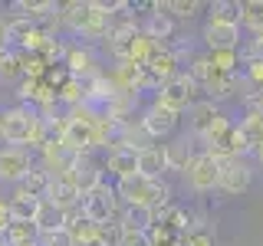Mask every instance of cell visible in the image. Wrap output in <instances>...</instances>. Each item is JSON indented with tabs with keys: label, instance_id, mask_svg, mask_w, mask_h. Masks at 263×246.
I'll return each mask as SVG.
<instances>
[{
	"label": "cell",
	"instance_id": "cell-2",
	"mask_svg": "<svg viewBox=\"0 0 263 246\" xmlns=\"http://www.w3.org/2000/svg\"><path fill=\"white\" fill-rule=\"evenodd\" d=\"M40 115L33 105H10V109L0 112V128H4V145H16V148H30L33 135H36Z\"/></svg>",
	"mask_w": 263,
	"mask_h": 246
},
{
	"label": "cell",
	"instance_id": "cell-38",
	"mask_svg": "<svg viewBox=\"0 0 263 246\" xmlns=\"http://www.w3.org/2000/svg\"><path fill=\"white\" fill-rule=\"evenodd\" d=\"M253 158H257V164H260V168H263V145L257 148V151H253Z\"/></svg>",
	"mask_w": 263,
	"mask_h": 246
},
{
	"label": "cell",
	"instance_id": "cell-13",
	"mask_svg": "<svg viewBox=\"0 0 263 246\" xmlns=\"http://www.w3.org/2000/svg\"><path fill=\"white\" fill-rule=\"evenodd\" d=\"M164 171H171L164 145H148V148H142V151H138V174H142V177L161 180Z\"/></svg>",
	"mask_w": 263,
	"mask_h": 246
},
{
	"label": "cell",
	"instance_id": "cell-12",
	"mask_svg": "<svg viewBox=\"0 0 263 246\" xmlns=\"http://www.w3.org/2000/svg\"><path fill=\"white\" fill-rule=\"evenodd\" d=\"M105 171H109V174H115V180L138 174V148L112 145L109 154H105Z\"/></svg>",
	"mask_w": 263,
	"mask_h": 246
},
{
	"label": "cell",
	"instance_id": "cell-16",
	"mask_svg": "<svg viewBox=\"0 0 263 246\" xmlns=\"http://www.w3.org/2000/svg\"><path fill=\"white\" fill-rule=\"evenodd\" d=\"M220 115H224V112L217 109V102H211V98H201V102L191 109V131H194L197 138H204L214 125H217Z\"/></svg>",
	"mask_w": 263,
	"mask_h": 246
},
{
	"label": "cell",
	"instance_id": "cell-20",
	"mask_svg": "<svg viewBox=\"0 0 263 246\" xmlns=\"http://www.w3.org/2000/svg\"><path fill=\"white\" fill-rule=\"evenodd\" d=\"M7 200H10V217H13V220H23V223H36L43 200H36V197H27V194H10Z\"/></svg>",
	"mask_w": 263,
	"mask_h": 246
},
{
	"label": "cell",
	"instance_id": "cell-23",
	"mask_svg": "<svg viewBox=\"0 0 263 246\" xmlns=\"http://www.w3.org/2000/svg\"><path fill=\"white\" fill-rule=\"evenodd\" d=\"M240 27L250 30V36L263 33V0H243L240 4Z\"/></svg>",
	"mask_w": 263,
	"mask_h": 246
},
{
	"label": "cell",
	"instance_id": "cell-17",
	"mask_svg": "<svg viewBox=\"0 0 263 246\" xmlns=\"http://www.w3.org/2000/svg\"><path fill=\"white\" fill-rule=\"evenodd\" d=\"M46 200L53 203V207H60V210H69V207H79L82 203V194L76 191V184H72L69 177H56Z\"/></svg>",
	"mask_w": 263,
	"mask_h": 246
},
{
	"label": "cell",
	"instance_id": "cell-1",
	"mask_svg": "<svg viewBox=\"0 0 263 246\" xmlns=\"http://www.w3.org/2000/svg\"><path fill=\"white\" fill-rule=\"evenodd\" d=\"M115 191H119V200L125 207H148V210H158L164 203H171V187L161 180L142 177V174H132L115 180Z\"/></svg>",
	"mask_w": 263,
	"mask_h": 246
},
{
	"label": "cell",
	"instance_id": "cell-4",
	"mask_svg": "<svg viewBox=\"0 0 263 246\" xmlns=\"http://www.w3.org/2000/svg\"><path fill=\"white\" fill-rule=\"evenodd\" d=\"M181 174H184L187 187H191L194 194L217 191V184H220V161H217V158H211L208 151H197L194 158H191V164H187Z\"/></svg>",
	"mask_w": 263,
	"mask_h": 246
},
{
	"label": "cell",
	"instance_id": "cell-37",
	"mask_svg": "<svg viewBox=\"0 0 263 246\" xmlns=\"http://www.w3.org/2000/svg\"><path fill=\"white\" fill-rule=\"evenodd\" d=\"M10 49V39H7V20H0V53Z\"/></svg>",
	"mask_w": 263,
	"mask_h": 246
},
{
	"label": "cell",
	"instance_id": "cell-27",
	"mask_svg": "<svg viewBox=\"0 0 263 246\" xmlns=\"http://www.w3.org/2000/svg\"><path fill=\"white\" fill-rule=\"evenodd\" d=\"M164 10L175 20H191L201 10H208V4H201V0H164Z\"/></svg>",
	"mask_w": 263,
	"mask_h": 246
},
{
	"label": "cell",
	"instance_id": "cell-5",
	"mask_svg": "<svg viewBox=\"0 0 263 246\" xmlns=\"http://www.w3.org/2000/svg\"><path fill=\"white\" fill-rule=\"evenodd\" d=\"M36 168V158H33L30 148H16V145H4L0 148V187H16L30 171Z\"/></svg>",
	"mask_w": 263,
	"mask_h": 246
},
{
	"label": "cell",
	"instance_id": "cell-26",
	"mask_svg": "<svg viewBox=\"0 0 263 246\" xmlns=\"http://www.w3.org/2000/svg\"><path fill=\"white\" fill-rule=\"evenodd\" d=\"M208 20H214V23H240V4H234V0H214V4H208Z\"/></svg>",
	"mask_w": 263,
	"mask_h": 246
},
{
	"label": "cell",
	"instance_id": "cell-33",
	"mask_svg": "<svg viewBox=\"0 0 263 246\" xmlns=\"http://www.w3.org/2000/svg\"><path fill=\"white\" fill-rule=\"evenodd\" d=\"M119 246H155V243H152L148 233H142V230H125V236H122Z\"/></svg>",
	"mask_w": 263,
	"mask_h": 246
},
{
	"label": "cell",
	"instance_id": "cell-40",
	"mask_svg": "<svg viewBox=\"0 0 263 246\" xmlns=\"http://www.w3.org/2000/svg\"><path fill=\"white\" fill-rule=\"evenodd\" d=\"M0 148H4V128H0Z\"/></svg>",
	"mask_w": 263,
	"mask_h": 246
},
{
	"label": "cell",
	"instance_id": "cell-35",
	"mask_svg": "<svg viewBox=\"0 0 263 246\" xmlns=\"http://www.w3.org/2000/svg\"><path fill=\"white\" fill-rule=\"evenodd\" d=\"M243 59H260L263 63V33L250 36V43H247V49H243Z\"/></svg>",
	"mask_w": 263,
	"mask_h": 246
},
{
	"label": "cell",
	"instance_id": "cell-10",
	"mask_svg": "<svg viewBox=\"0 0 263 246\" xmlns=\"http://www.w3.org/2000/svg\"><path fill=\"white\" fill-rule=\"evenodd\" d=\"M63 177H69L72 184H76V191L86 197V194H92L99 184H102V164H99L92 154H82V158H76L69 164V171H66Z\"/></svg>",
	"mask_w": 263,
	"mask_h": 246
},
{
	"label": "cell",
	"instance_id": "cell-9",
	"mask_svg": "<svg viewBox=\"0 0 263 246\" xmlns=\"http://www.w3.org/2000/svg\"><path fill=\"white\" fill-rule=\"evenodd\" d=\"M63 66L69 69V76H76L82 82H89V79L99 76V59H96V49L89 43H69Z\"/></svg>",
	"mask_w": 263,
	"mask_h": 246
},
{
	"label": "cell",
	"instance_id": "cell-36",
	"mask_svg": "<svg viewBox=\"0 0 263 246\" xmlns=\"http://www.w3.org/2000/svg\"><path fill=\"white\" fill-rule=\"evenodd\" d=\"M13 223V217H10V200H4L0 197V233H7V227Z\"/></svg>",
	"mask_w": 263,
	"mask_h": 246
},
{
	"label": "cell",
	"instance_id": "cell-3",
	"mask_svg": "<svg viewBox=\"0 0 263 246\" xmlns=\"http://www.w3.org/2000/svg\"><path fill=\"white\" fill-rule=\"evenodd\" d=\"M82 217L96 227H105L112 220H119V191H115V184L102 180L92 194L82 197Z\"/></svg>",
	"mask_w": 263,
	"mask_h": 246
},
{
	"label": "cell",
	"instance_id": "cell-22",
	"mask_svg": "<svg viewBox=\"0 0 263 246\" xmlns=\"http://www.w3.org/2000/svg\"><path fill=\"white\" fill-rule=\"evenodd\" d=\"M119 220H122L125 230H142V233H148V230L155 227V213L148 207H125L119 213Z\"/></svg>",
	"mask_w": 263,
	"mask_h": 246
},
{
	"label": "cell",
	"instance_id": "cell-14",
	"mask_svg": "<svg viewBox=\"0 0 263 246\" xmlns=\"http://www.w3.org/2000/svg\"><path fill=\"white\" fill-rule=\"evenodd\" d=\"M53 180H56V177L36 161V168H33L30 174L13 187V194H27V197H36V200H46V197H49V187H53Z\"/></svg>",
	"mask_w": 263,
	"mask_h": 246
},
{
	"label": "cell",
	"instance_id": "cell-25",
	"mask_svg": "<svg viewBox=\"0 0 263 246\" xmlns=\"http://www.w3.org/2000/svg\"><path fill=\"white\" fill-rule=\"evenodd\" d=\"M164 151H168V164H171V171H184L187 164H191L194 158V148L187 145V138H175L171 145H164Z\"/></svg>",
	"mask_w": 263,
	"mask_h": 246
},
{
	"label": "cell",
	"instance_id": "cell-24",
	"mask_svg": "<svg viewBox=\"0 0 263 246\" xmlns=\"http://www.w3.org/2000/svg\"><path fill=\"white\" fill-rule=\"evenodd\" d=\"M187 76H191L201 89H208L217 76H224V72H217L214 69V63H211V56H194L191 66H187Z\"/></svg>",
	"mask_w": 263,
	"mask_h": 246
},
{
	"label": "cell",
	"instance_id": "cell-28",
	"mask_svg": "<svg viewBox=\"0 0 263 246\" xmlns=\"http://www.w3.org/2000/svg\"><path fill=\"white\" fill-rule=\"evenodd\" d=\"M36 227H40V233H53V230H60V227H63V210L53 207L49 200H43L40 217H36Z\"/></svg>",
	"mask_w": 263,
	"mask_h": 246
},
{
	"label": "cell",
	"instance_id": "cell-29",
	"mask_svg": "<svg viewBox=\"0 0 263 246\" xmlns=\"http://www.w3.org/2000/svg\"><path fill=\"white\" fill-rule=\"evenodd\" d=\"M66 230H69V233H72V240H76V246L89 243V240H99V227H96V223H89L86 217H82L76 227H66Z\"/></svg>",
	"mask_w": 263,
	"mask_h": 246
},
{
	"label": "cell",
	"instance_id": "cell-32",
	"mask_svg": "<svg viewBox=\"0 0 263 246\" xmlns=\"http://www.w3.org/2000/svg\"><path fill=\"white\" fill-rule=\"evenodd\" d=\"M40 246H76V240H72V233L66 227H60V230H53V233L40 236Z\"/></svg>",
	"mask_w": 263,
	"mask_h": 246
},
{
	"label": "cell",
	"instance_id": "cell-18",
	"mask_svg": "<svg viewBox=\"0 0 263 246\" xmlns=\"http://www.w3.org/2000/svg\"><path fill=\"white\" fill-rule=\"evenodd\" d=\"M237 128H240L247 148H250V151H257V148L263 145V109H247L243 118L237 121Z\"/></svg>",
	"mask_w": 263,
	"mask_h": 246
},
{
	"label": "cell",
	"instance_id": "cell-8",
	"mask_svg": "<svg viewBox=\"0 0 263 246\" xmlns=\"http://www.w3.org/2000/svg\"><path fill=\"white\" fill-rule=\"evenodd\" d=\"M253 184V168L247 164V158H230V161H220V184L217 191H224L227 197H240L250 191Z\"/></svg>",
	"mask_w": 263,
	"mask_h": 246
},
{
	"label": "cell",
	"instance_id": "cell-19",
	"mask_svg": "<svg viewBox=\"0 0 263 246\" xmlns=\"http://www.w3.org/2000/svg\"><path fill=\"white\" fill-rule=\"evenodd\" d=\"M23 79H27V69H23V53H16V49L0 53V86H20Z\"/></svg>",
	"mask_w": 263,
	"mask_h": 246
},
{
	"label": "cell",
	"instance_id": "cell-6",
	"mask_svg": "<svg viewBox=\"0 0 263 246\" xmlns=\"http://www.w3.org/2000/svg\"><path fill=\"white\" fill-rule=\"evenodd\" d=\"M201 92H204V89L197 86V82H194L191 76H187V72H178L175 79H168V82H164V86H161V92L155 95V98H161L164 105H171V109H178V112H184V109L191 112L194 105L201 102Z\"/></svg>",
	"mask_w": 263,
	"mask_h": 246
},
{
	"label": "cell",
	"instance_id": "cell-39",
	"mask_svg": "<svg viewBox=\"0 0 263 246\" xmlns=\"http://www.w3.org/2000/svg\"><path fill=\"white\" fill-rule=\"evenodd\" d=\"M82 246H105L102 240H89V243H82Z\"/></svg>",
	"mask_w": 263,
	"mask_h": 246
},
{
	"label": "cell",
	"instance_id": "cell-21",
	"mask_svg": "<svg viewBox=\"0 0 263 246\" xmlns=\"http://www.w3.org/2000/svg\"><path fill=\"white\" fill-rule=\"evenodd\" d=\"M40 227L36 223H23V220H13L7 227V246H40Z\"/></svg>",
	"mask_w": 263,
	"mask_h": 246
},
{
	"label": "cell",
	"instance_id": "cell-34",
	"mask_svg": "<svg viewBox=\"0 0 263 246\" xmlns=\"http://www.w3.org/2000/svg\"><path fill=\"white\" fill-rule=\"evenodd\" d=\"M184 246H217L211 230H197V233H184Z\"/></svg>",
	"mask_w": 263,
	"mask_h": 246
},
{
	"label": "cell",
	"instance_id": "cell-15",
	"mask_svg": "<svg viewBox=\"0 0 263 246\" xmlns=\"http://www.w3.org/2000/svg\"><path fill=\"white\" fill-rule=\"evenodd\" d=\"M142 33H148V36H152L155 43H161V46L168 43V39H175V16L164 10V4H158V10L145 16Z\"/></svg>",
	"mask_w": 263,
	"mask_h": 246
},
{
	"label": "cell",
	"instance_id": "cell-11",
	"mask_svg": "<svg viewBox=\"0 0 263 246\" xmlns=\"http://www.w3.org/2000/svg\"><path fill=\"white\" fill-rule=\"evenodd\" d=\"M201 39L211 53L217 49H237L240 46V23H214V20H204V30H201Z\"/></svg>",
	"mask_w": 263,
	"mask_h": 246
},
{
	"label": "cell",
	"instance_id": "cell-31",
	"mask_svg": "<svg viewBox=\"0 0 263 246\" xmlns=\"http://www.w3.org/2000/svg\"><path fill=\"white\" fill-rule=\"evenodd\" d=\"M164 49H168V53L175 56L178 63L184 59V56H191V59H194V46H191V39H187V36H175V39H168V43H164Z\"/></svg>",
	"mask_w": 263,
	"mask_h": 246
},
{
	"label": "cell",
	"instance_id": "cell-30",
	"mask_svg": "<svg viewBox=\"0 0 263 246\" xmlns=\"http://www.w3.org/2000/svg\"><path fill=\"white\" fill-rule=\"evenodd\" d=\"M122 236H125V227H122V220H112V223L99 227V240H102L105 246H119Z\"/></svg>",
	"mask_w": 263,
	"mask_h": 246
},
{
	"label": "cell",
	"instance_id": "cell-7",
	"mask_svg": "<svg viewBox=\"0 0 263 246\" xmlns=\"http://www.w3.org/2000/svg\"><path fill=\"white\" fill-rule=\"evenodd\" d=\"M142 128L148 131V138H171L178 131V121H181V112L171 109V105H164L161 98H152L148 102V109L142 112Z\"/></svg>",
	"mask_w": 263,
	"mask_h": 246
}]
</instances>
